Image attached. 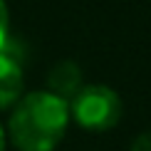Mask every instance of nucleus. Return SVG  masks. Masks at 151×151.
I'll list each match as a JSON object with an SVG mask.
<instances>
[{
  "label": "nucleus",
  "mask_w": 151,
  "mask_h": 151,
  "mask_svg": "<svg viewBox=\"0 0 151 151\" xmlns=\"http://www.w3.org/2000/svg\"><path fill=\"white\" fill-rule=\"evenodd\" d=\"M70 124V102L45 92H30L15 102L8 134L20 151H55Z\"/></svg>",
  "instance_id": "1"
},
{
  "label": "nucleus",
  "mask_w": 151,
  "mask_h": 151,
  "mask_svg": "<svg viewBox=\"0 0 151 151\" xmlns=\"http://www.w3.org/2000/svg\"><path fill=\"white\" fill-rule=\"evenodd\" d=\"M70 114L82 129L109 131L122 119V99L106 84H89L70 99Z\"/></svg>",
  "instance_id": "2"
},
{
  "label": "nucleus",
  "mask_w": 151,
  "mask_h": 151,
  "mask_svg": "<svg viewBox=\"0 0 151 151\" xmlns=\"http://www.w3.org/2000/svg\"><path fill=\"white\" fill-rule=\"evenodd\" d=\"M22 62L10 42L0 50V109H8L22 97Z\"/></svg>",
  "instance_id": "3"
},
{
  "label": "nucleus",
  "mask_w": 151,
  "mask_h": 151,
  "mask_svg": "<svg viewBox=\"0 0 151 151\" xmlns=\"http://www.w3.org/2000/svg\"><path fill=\"white\" fill-rule=\"evenodd\" d=\"M82 87H84L82 84V70L72 60L57 62L47 74V89L52 94H57V97H62L65 102H70Z\"/></svg>",
  "instance_id": "4"
},
{
  "label": "nucleus",
  "mask_w": 151,
  "mask_h": 151,
  "mask_svg": "<svg viewBox=\"0 0 151 151\" xmlns=\"http://www.w3.org/2000/svg\"><path fill=\"white\" fill-rule=\"evenodd\" d=\"M10 45V17H8V5L0 0V50Z\"/></svg>",
  "instance_id": "5"
},
{
  "label": "nucleus",
  "mask_w": 151,
  "mask_h": 151,
  "mask_svg": "<svg viewBox=\"0 0 151 151\" xmlns=\"http://www.w3.org/2000/svg\"><path fill=\"white\" fill-rule=\"evenodd\" d=\"M131 151H151V131H149V134L136 136L134 144H131Z\"/></svg>",
  "instance_id": "6"
},
{
  "label": "nucleus",
  "mask_w": 151,
  "mask_h": 151,
  "mask_svg": "<svg viewBox=\"0 0 151 151\" xmlns=\"http://www.w3.org/2000/svg\"><path fill=\"white\" fill-rule=\"evenodd\" d=\"M0 151H5V129L0 127Z\"/></svg>",
  "instance_id": "7"
}]
</instances>
